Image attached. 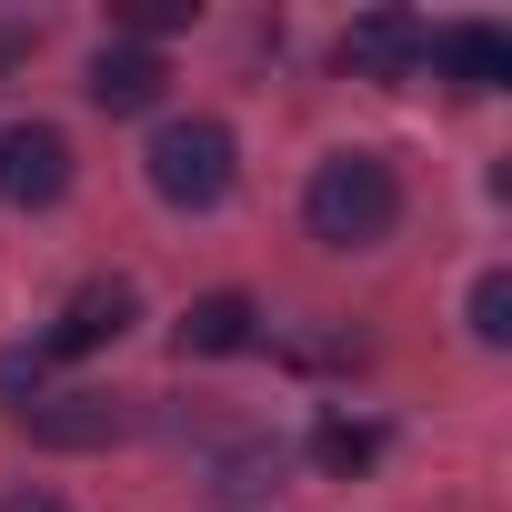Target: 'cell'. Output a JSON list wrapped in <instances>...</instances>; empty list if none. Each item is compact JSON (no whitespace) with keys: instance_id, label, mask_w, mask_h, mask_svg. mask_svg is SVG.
I'll list each match as a JSON object with an SVG mask.
<instances>
[{"instance_id":"1","label":"cell","mask_w":512,"mask_h":512,"mask_svg":"<svg viewBox=\"0 0 512 512\" xmlns=\"http://www.w3.org/2000/svg\"><path fill=\"white\" fill-rule=\"evenodd\" d=\"M302 221H312V241H332V251L392 241V221H402L392 161H382V151H332V161L312 171V191H302Z\"/></svg>"},{"instance_id":"2","label":"cell","mask_w":512,"mask_h":512,"mask_svg":"<svg viewBox=\"0 0 512 512\" xmlns=\"http://www.w3.org/2000/svg\"><path fill=\"white\" fill-rule=\"evenodd\" d=\"M141 161H151V191H161L171 211H221V191H231V171H241V151H231L221 121H161Z\"/></svg>"},{"instance_id":"3","label":"cell","mask_w":512,"mask_h":512,"mask_svg":"<svg viewBox=\"0 0 512 512\" xmlns=\"http://www.w3.org/2000/svg\"><path fill=\"white\" fill-rule=\"evenodd\" d=\"M61 191H71V141L51 121L0 131V201H11V211H51Z\"/></svg>"},{"instance_id":"4","label":"cell","mask_w":512,"mask_h":512,"mask_svg":"<svg viewBox=\"0 0 512 512\" xmlns=\"http://www.w3.org/2000/svg\"><path fill=\"white\" fill-rule=\"evenodd\" d=\"M422 61H432V31L412 11H362L342 31V71H362V81H412Z\"/></svg>"},{"instance_id":"5","label":"cell","mask_w":512,"mask_h":512,"mask_svg":"<svg viewBox=\"0 0 512 512\" xmlns=\"http://www.w3.org/2000/svg\"><path fill=\"white\" fill-rule=\"evenodd\" d=\"M141 322V302H131V282H81L71 292V312L51 322V342H41V362H81V352H101V342H121Z\"/></svg>"},{"instance_id":"6","label":"cell","mask_w":512,"mask_h":512,"mask_svg":"<svg viewBox=\"0 0 512 512\" xmlns=\"http://www.w3.org/2000/svg\"><path fill=\"white\" fill-rule=\"evenodd\" d=\"M251 332H262V312H251V292H201L181 312V352L221 362V352H251Z\"/></svg>"},{"instance_id":"7","label":"cell","mask_w":512,"mask_h":512,"mask_svg":"<svg viewBox=\"0 0 512 512\" xmlns=\"http://www.w3.org/2000/svg\"><path fill=\"white\" fill-rule=\"evenodd\" d=\"M161 81H171V71H161V51H141V41H111V51L91 61V101H101V111H151Z\"/></svg>"},{"instance_id":"8","label":"cell","mask_w":512,"mask_h":512,"mask_svg":"<svg viewBox=\"0 0 512 512\" xmlns=\"http://www.w3.org/2000/svg\"><path fill=\"white\" fill-rule=\"evenodd\" d=\"M442 61H452L462 91H502V81H512V41H502L492 21H462V31L442 41Z\"/></svg>"},{"instance_id":"9","label":"cell","mask_w":512,"mask_h":512,"mask_svg":"<svg viewBox=\"0 0 512 512\" xmlns=\"http://www.w3.org/2000/svg\"><path fill=\"white\" fill-rule=\"evenodd\" d=\"M31 432H41V442H111V432H121V412H111V402H91V392H71V402L31 412Z\"/></svg>"},{"instance_id":"10","label":"cell","mask_w":512,"mask_h":512,"mask_svg":"<svg viewBox=\"0 0 512 512\" xmlns=\"http://www.w3.org/2000/svg\"><path fill=\"white\" fill-rule=\"evenodd\" d=\"M372 452H382L372 422H322V432H312V462H322V472H362Z\"/></svg>"},{"instance_id":"11","label":"cell","mask_w":512,"mask_h":512,"mask_svg":"<svg viewBox=\"0 0 512 512\" xmlns=\"http://www.w3.org/2000/svg\"><path fill=\"white\" fill-rule=\"evenodd\" d=\"M472 342H492V352L512 342V272H482L472 282Z\"/></svg>"},{"instance_id":"12","label":"cell","mask_w":512,"mask_h":512,"mask_svg":"<svg viewBox=\"0 0 512 512\" xmlns=\"http://www.w3.org/2000/svg\"><path fill=\"white\" fill-rule=\"evenodd\" d=\"M181 21H191V0H121V31H141V41H161Z\"/></svg>"},{"instance_id":"13","label":"cell","mask_w":512,"mask_h":512,"mask_svg":"<svg viewBox=\"0 0 512 512\" xmlns=\"http://www.w3.org/2000/svg\"><path fill=\"white\" fill-rule=\"evenodd\" d=\"M0 512H71V502H61V492H11Z\"/></svg>"},{"instance_id":"14","label":"cell","mask_w":512,"mask_h":512,"mask_svg":"<svg viewBox=\"0 0 512 512\" xmlns=\"http://www.w3.org/2000/svg\"><path fill=\"white\" fill-rule=\"evenodd\" d=\"M11 61H21V31H0V71H11Z\"/></svg>"}]
</instances>
